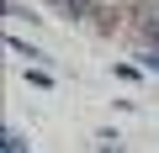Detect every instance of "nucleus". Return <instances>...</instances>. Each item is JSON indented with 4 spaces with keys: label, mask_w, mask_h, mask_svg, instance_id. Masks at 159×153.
<instances>
[{
    "label": "nucleus",
    "mask_w": 159,
    "mask_h": 153,
    "mask_svg": "<svg viewBox=\"0 0 159 153\" xmlns=\"http://www.w3.org/2000/svg\"><path fill=\"white\" fill-rule=\"evenodd\" d=\"M143 37H154V42H159V11H148V21H143Z\"/></svg>",
    "instance_id": "f03ea898"
},
{
    "label": "nucleus",
    "mask_w": 159,
    "mask_h": 153,
    "mask_svg": "<svg viewBox=\"0 0 159 153\" xmlns=\"http://www.w3.org/2000/svg\"><path fill=\"white\" fill-rule=\"evenodd\" d=\"M143 69H159V58H154V53H148V58H143Z\"/></svg>",
    "instance_id": "7ed1b4c3"
},
{
    "label": "nucleus",
    "mask_w": 159,
    "mask_h": 153,
    "mask_svg": "<svg viewBox=\"0 0 159 153\" xmlns=\"http://www.w3.org/2000/svg\"><path fill=\"white\" fill-rule=\"evenodd\" d=\"M58 11H69V16H85V11H90V0H58Z\"/></svg>",
    "instance_id": "f257e3e1"
}]
</instances>
